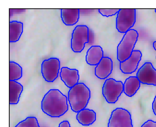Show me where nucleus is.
Listing matches in <instances>:
<instances>
[{
    "instance_id": "6e6552de",
    "label": "nucleus",
    "mask_w": 156,
    "mask_h": 127,
    "mask_svg": "<svg viewBox=\"0 0 156 127\" xmlns=\"http://www.w3.org/2000/svg\"><path fill=\"white\" fill-rule=\"evenodd\" d=\"M108 127H133L131 113L123 108L115 109L110 116Z\"/></svg>"
},
{
    "instance_id": "20e7f679",
    "label": "nucleus",
    "mask_w": 156,
    "mask_h": 127,
    "mask_svg": "<svg viewBox=\"0 0 156 127\" xmlns=\"http://www.w3.org/2000/svg\"><path fill=\"white\" fill-rule=\"evenodd\" d=\"M90 31L86 25H77L74 29L71 37L70 47L74 53H81L85 44L90 43Z\"/></svg>"
},
{
    "instance_id": "0eeeda50",
    "label": "nucleus",
    "mask_w": 156,
    "mask_h": 127,
    "mask_svg": "<svg viewBox=\"0 0 156 127\" xmlns=\"http://www.w3.org/2000/svg\"><path fill=\"white\" fill-rule=\"evenodd\" d=\"M60 65V61L58 58L52 57L44 60L41 65V73L45 81L49 83L55 81L59 76Z\"/></svg>"
},
{
    "instance_id": "a211bd4d",
    "label": "nucleus",
    "mask_w": 156,
    "mask_h": 127,
    "mask_svg": "<svg viewBox=\"0 0 156 127\" xmlns=\"http://www.w3.org/2000/svg\"><path fill=\"white\" fill-rule=\"evenodd\" d=\"M24 25L22 22L12 21L9 23V41L11 43L19 41L23 32Z\"/></svg>"
},
{
    "instance_id": "f3484780",
    "label": "nucleus",
    "mask_w": 156,
    "mask_h": 127,
    "mask_svg": "<svg viewBox=\"0 0 156 127\" xmlns=\"http://www.w3.org/2000/svg\"><path fill=\"white\" fill-rule=\"evenodd\" d=\"M141 82L136 77H129L123 84V92L129 97L134 96L140 88Z\"/></svg>"
},
{
    "instance_id": "f257e3e1",
    "label": "nucleus",
    "mask_w": 156,
    "mask_h": 127,
    "mask_svg": "<svg viewBox=\"0 0 156 127\" xmlns=\"http://www.w3.org/2000/svg\"><path fill=\"white\" fill-rule=\"evenodd\" d=\"M41 108L44 113L49 117H62L69 110L68 98L59 89H50L42 100Z\"/></svg>"
},
{
    "instance_id": "2eb2a0df",
    "label": "nucleus",
    "mask_w": 156,
    "mask_h": 127,
    "mask_svg": "<svg viewBox=\"0 0 156 127\" xmlns=\"http://www.w3.org/2000/svg\"><path fill=\"white\" fill-rule=\"evenodd\" d=\"M23 91V86L17 81H9V103L10 105H17L20 100Z\"/></svg>"
},
{
    "instance_id": "f03ea898",
    "label": "nucleus",
    "mask_w": 156,
    "mask_h": 127,
    "mask_svg": "<svg viewBox=\"0 0 156 127\" xmlns=\"http://www.w3.org/2000/svg\"><path fill=\"white\" fill-rule=\"evenodd\" d=\"M91 97V91L84 83H78L68 92V101L71 110L74 112L86 109Z\"/></svg>"
},
{
    "instance_id": "5701e85b",
    "label": "nucleus",
    "mask_w": 156,
    "mask_h": 127,
    "mask_svg": "<svg viewBox=\"0 0 156 127\" xmlns=\"http://www.w3.org/2000/svg\"><path fill=\"white\" fill-rule=\"evenodd\" d=\"M58 127H71L69 122L67 120H65V121L61 122L59 125V126Z\"/></svg>"
},
{
    "instance_id": "ddd939ff",
    "label": "nucleus",
    "mask_w": 156,
    "mask_h": 127,
    "mask_svg": "<svg viewBox=\"0 0 156 127\" xmlns=\"http://www.w3.org/2000/svg\"><path fill=\"white\" fill-rule=\"evenodd\" d=\"M104 57V51L101 46H92L87 52L86 62L90 65H97Z\"/></svg>"
},
{
    "instance_id": "393cba45",
    "label": "nucleus",
    "mask_w": 156,
    "mask_h": 127,
    "mask_svg": "<svg viewBox=\"0 0 156 127\" xmlns=\"http://www.w3.org/2000/svg\"><path fill=\"white\" fill-rule=\"evenodd\" d=\"M153 48H154V50L156 51V41L153 43Z\"/></svg>"
},
{
    "instance_id": "aec40b11",
    "label": "nucleus",
    "mask_w": 156,
    "mask_h": 127,
    "mask_svg": "<svg viewBox=\"0 0 156 127\" xmlns=\"http://www.w3.org/2000/svg\"><path fill=\"white\" fill-rule=\"evenodd\" d=\"M15 127H41L35 117H28L23 121L19 122Z\"/></svg>"
},
{
    "instance_id": "4468645a",
    "label": "nucleus",
    "mask_w": 156,
    "mask_h": 127,
    "mask_svg": "<svg viewBox=\"0 0 156 127\" xmlns=\"http://www.w3.org/2000/svg\"><path fill=\"white\" fill-rule=\"evenodd\" d=\"M76 119L83 126H90L95 122L97 114L94 110L84 109L77 113Z\"/></svg>"
},
{
    "instance_id": "9b49d317",
    "label": "nucleus",
    "mask_w": 156,
    "mask_h": 127,
    "mask_svg": "<svg viewBox=\"0 0 156 127\" xmlns=\"http://www.w3.org/2000/svg\"><path fill=\"white\" fill-rule=\"evenodd\" d=\"M62 81L69 88H72L79 83V71L76 69H70L67 67H62L60 72Z\"/></svg>"
},
{
    "instance_id": "7ed1b4c3",
    "label": "nucleus",
    "mask_w": 156,
    "mask_h": 127,
    "mask_svg": "<svg viewBox=\"0 0 156 127\" xmlns=\"http://www.w3.org/2000/svg\"><path fill=\"white\" fill-rule=\"evenodd\" d=\"M138 37V32L134 29L129 30L123 35L117 46V59L120 63L124 62L131 57Z\"/></svg>"
},
{
    "instance_id": "39448f33",
    "label": "nucleus",
    "mask_w": 156,
    "mask_h": 127,
    "mask_svg": "<svg viewBox=\"0 0 156 127\" xmlns=\"http://www.w3.org/2000/svg\"><path fill=\"white\" fill-rule=\"evenodd\" d=\"M123 92V84L114 78L105 80L102 87V95L108 103H115Z\"/></svg>"
},
{
    "instance_id": "6ab92c4d",
    "label": "nucleus",
    "mask_w": 156,
    "mask_h": 127,
    "mask_svg": "<svg viewBox=\"0 0 156 127\" xmlns=\"http://www.w3.org/2000/svg\"><path fill=\"white\" fill-rule=\"evenodd\" d=\"M23 77V69L19 64L10 61L9 62V80L17 81Z\"/></svg>"
},
{
    "instance_id": "412c9836",
    "label": "nucleus",
    "mask_w": 156,
    "mask_h": 127,
    "mask_svg": "<svg viewBox=\"0 0 156 127\" xmlns=\"http://www.w3.org/2000/svg\"><path fill=\"white\" fill-rule=\"evenodd\" d=\"M100 14L106 17H111L113 16L115 14H117L120 11V9H99L98 10Z\"/></svg>"
},
{
    "instance_id": "b1692460",
    "label": "nucleus",
    "mask_w": 156,
    "mask_h": 127,
    "mask_svg": "<svg viewBox=\"0 0 156 127\" xmlns=\"http://www.w3.org/2000/svg\"><path fill=\"white\" fill-rule=\"evenodd\" d=\"M152 110H153L154 114L156 116V95L154 98V99L152 103Z\"/></svg>"
},
{
    "instance_id": "dca6fc26",
    "label": "nucleus",
    "mask_w": 156,
    "mask_h": 127,
    "mask_svg": "<svg viewBox=\"0 0 156 127\" xmlns=\"http://www.w3.org/2000/svg\"><path fill=\"white\" fill-rule=\"evenodd\" d=\"M60 12L62 21L66 26H74L79 21V9H61Z\"/></svg>"
},
{
    "instance_id": "9d476101",
    "label": "nucleus",
    "mask_w": 156,
    "mask_h": 127,
    "mask_svg": "<svg viewBox=\"0 0 156 127\" xmlns=\"http://www.w3.org/2000/svg\"><path fill=\"white\" fill-rule=\"evenodd\" d=\"M142 58V53L139 50H134L128 59L120 63V69L123 74L129 75L134 73L138 69Z\"/></svg>"
},
{
    "instance_id": "a878e982",
    "label": "nucleus",
    "mask_w": 156,
    "mask_h": 127,
    "mask_svg": "<svg viewBox=\"0 0 156 127\" xmlns=\"http://www.w3.org/2000/svg\"><path fill=\"white\" fill-rule=\"evenodd\" d=\"M155 13H156V9H155Z\"/></svg>"
},
{
    "instance_id": "1a4fd4ad",
    "label": "nucleus",
    "mask_w": 156,
    "mask_h": 127,
    "mask_svg": "<svg viewBox=\"0 0 156 127\" xmlns=\"http://www.w3.org/2000/svg\"><path fill=\"white\" fill-rule=\"evenodd\" d=\"M136 77L141 84L156 86V69L151 62H145L138 69Z\"/></svg>"
},
{
    "instance_id": "423d86ee",
    "label": "nucleus",
    "mask_w": 156,
    "mask_h": 127,
    "mask_svg": "<svg viewBox=\"0 0 156 127\" xmlns=\"http://www.w3.org/2000/svg\"><path fill=\"white\" fill-rule=\"evenodd\" d=\"M136 19V9H120L116 19V30L120 33H126L133 27Z\"/></svg>"
},
{
    "instance_id": "4be33fe9",
    "label": "nucleus",
    "mask_w": 156,
    "mask_h": 127,
    "mask_svg": "<svg viewBox=\"0 0 156 127\" xmlns=\"http://www.w3.org/2000/svg\"><path fill=\"white\" fill-rule=\"evenodd\" d=\"M141 127H156V122L153 120L149 119L143 124Z\"/></svg>"
},
{
    "instance_id": "f8f14e48",
    "label": "nucleus",
    "mask_w": 156,
    "mask_h": 127,
    "mask_svg": "<svg viewBox=\"0 0 156 127\" xmlns=\"http://www.w3.org/2000/svg\"><path fill=\"white\" fill-rule=\"evenodd\" d=\"M113 71V61L111 58L104 57L95 69V76L101 79L105 80L108 78Z\"/></svg>"
}]
</instances>
